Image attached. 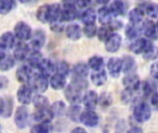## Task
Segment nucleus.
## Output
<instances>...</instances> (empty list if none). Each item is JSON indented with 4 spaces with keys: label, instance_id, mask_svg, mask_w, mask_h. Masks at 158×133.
<instances>
[{
    "label": "nucleus",
    "instance_id": "f257e3e1",
    "mask_svg": "<svg viewBox=\"0 0 158 133\" xmlns=\"http://www.w3.org/2000/svg\"><path fill=\"white\" fill-rule=\"evenodd\" d=\"M151 116L152 110L146 103L140 102L135 106L133 109V118L137 122L144 123L151 118Z\"/></svg>",
    "mask_w": 158,
    "mask_h": 133
},
{
    "label": "nucleus",
    "instance_id": "f03ea898",
    "mask_svg": "<svg viewBox=\"0 0 158 133\" xmlns=\"http://www.w3.org/2000/svg\"><path fill=\"white\" fill-rule=\"evenodd\" d=\"M31 87L32 91L36 92L37 94H44L46 92L49 86V81L48 78L42 75V74H32L30 81Z\"/></svg>",
    "mask_w": 158,
    "mask_h": 133
},
{
    "label": "nucleus",
    "instance_id": "7ed1b4c3",
    "mask_svg": "<svg viewBox=\"0 0 158 133\" xmlns=\"http://www.w3.org/2000/svg\"><path fill=\"white\" fill-rule=\"evenodd\" d=\"M14 34L16 39L22 42H26L31 39L32 34V30L27 22L19 21L14 26Z\"/></svg>",
    "mask_w": 158,
    "mask_h": 133
},
{
    "label": "nucleus",
    "instance_id": "20e7f679",
    "mask_svg": "<svg viewBox=\"0 0 158 133\" xmlns=\"http://www.w3.org/2000/svg\"><path fill=\"white\" fill-rule=\"evenodd\" d=\"M29 121V112L26 106H19L16 108L14 114V123L16 127L19 130L25 129Z\"/></svg>",
    "mask_w": 158,
    "mask_h": 133
},
{
    "label": "nucleus",
    "instance_id": "39448f33",
    "mask_svg": "<svg viewBox=\"0 0 158 133\" xmlns=\"http://www.w3.org/2000/svg\"><path fill=\"white\" fill-rule=\"evenodd\" d=\"M64 90H65L64 91L65 97L69 104L74 105V104H80L81 102L82 96H83L81 90L78 89L77 87H75L71 83L67 85L64 88Z\"/></svg>",
    "mask_w": 158,
    "mask_h": 133
},
{
    "label": "nucleus",
    "instance_id": "423d86ee",
    "mask_svg": "<svg viewBox=\"0 0 158 133\" xmlns=\"http://www.w3.org/2000/svg\"><path fill=\"white\" fill-rule=\"evenodd\" d=\"M99 116L93 109H86L85 111H82L80 118V122L88 128L96 127L99 124Z\"/></svg>",
    "mask_w": 158,
    "mask_h": 133
},
{
    "label": "nucleus",
    "instance_id": "0eeeda50",
    "mask_svg": "<svg viewBox=\"0 0 158 133\" xmlns=\"http://www.w3.org/2000/svg\"><path fill=\"white\" fill-rule=\"evenodd\" d=\"M17 100L23 106H28L32 100V89L27 83H23L17 91Z\"/></svg>",
    "mask_w": 158,
    "mask_h": 133
},
{
    "label": "nucleus",
    "instance_id": "6e6552de",
    "mask_svg": "<svg viewBox=\"0 0 158 133\" xmlns=\"http://www.w3.org/2000/svg\"><path fill=\"white\" fill-rule=\"evenodd\" d=\"M152 45L153 44L146 38H136L131 44L130 50L136 55H141L145 53Z\"/></svg>",
    "mask_w": 158,
    "mask_h": 133
},
{
    "label": "nucleus",
    "instance_id": "1a4fd4ad",
    "mask_svg": "<svg viewBox=\"0 0 158 133\" xmlns=\"http://www.w3.org/2000/svg\"><path fill=\"white\" fill-rule=\"evenodd\" d=\"M122 44V37L120 34L112 32L109 37L105 41L106 50L109 53H116L119 50Z\"/></svg>",
    "mask_w": 158,
    "mask_h": 133
},
{
    "label": "nucleus",
    "instance_id": "9d476101",
    "mask_svg": "<svg viewBox=\"0 0 158 133\" xmlns=\"http://www.w3.org/2000/svg\"><path fill=\"white\" fill-rule=\"evenodd\" d=\"M54 118L55 116L50 107L37 109L32 115L33 120L37 123H50Z\"/></svg>",
    "mask_w": 158,
    "mask_h": 133
},
{
    "label": "nucleus",
    "instance_id": "9b49d317",
    "mask_svg": "<svg viewBox=\"0 0 158 133\" xmlns=\"http://www.w3.org/2000/svg\"><path fill=\"white\" fill-rule=\"evenodd\" d=\"M31 46L32 50H40L45 44V32L42 29H38L32 32L31 37Z\"/></svg>",
    "mask_w": 158,
    "mask_h": 133
},
{
    "label": "nucleus",
    "instance_id": "f8f14e48",
    "mask_svg": "<svg viewBox=\"0 0 158 133\" xmlns=\"http://www.w3.org/2000/svg\"><path fill=\"white\" fill-rule=\"evenodd\" d=\"M29 53H30V46L25 42L19 41V43L16 44V45L14 46L13 56L18 61L25 60Z\"/></svg>",
    "mask_w": 158,
    "mask_h": 133
},
{
    "label": "nucleus",
    "instance_id": "ddd939ff",
    "mask_svg": "<svg viewBox=\"0 0 158 133\" xmlns=\"http://www.w3.org/2000/svg\"><path fill=\"white\" fill-rule=\"evenodd\" d=\"M107 71L113 78H118L122 71V61L118 57H111L107 62Z\"/></svg>",
    "mask_w": 158,
    "mask_h": 133
},
{
    "label": "nucleus",
    "instance_id": "4468645a",
    "mask_svg": "<svg viewBox=\"0 0 158 133\" xmlns=\"http://www.w3.org/2000/svg\"><path fill=\"white\" fill-rule=\"evenodd\" d=\"M32 76L31 69L29 65H22L16 70V79L20 83H28Z\"/></svg>",
    "mask_w": 158,
    "mask_h": 133
},
{
    "label": "nucleus",
    "instance_id": "2eb2a0df",
    "mask_svg": "<svg viewBox=\"0 0 158 133\" xmlns=\"http://www.w3.org/2000/svg\"><path fill=\"white\" fill-rule=\"evenodd\" d=\"M98 97L99 95L95 91H88L83 94L81 101L86 109L94 110V108L98 105Z\"/></svg>",
    "mask_w": 158,
    "mask_h": 133
},
{
    "label": "nucleus",
    "instance_id": "dca6fc26",
    "mask_svg": "<svg viewBox=\"0 0 158 133\" xmlns=\"http://www.w3.org/2000/svg\"><path fill=\"white\" fill-rule=\"evenodd\" d=\"M37 69L40 74L49 78L56 72V64L48 58H44Z\"/></svg>",
    "mask_w": 158,
    "mask_h": 133
},
{
    "label": "nucleus",
    "instance_id": "f3484780",
    "mask_svg": "<svg viewBox=\"0 0 158 133\" xmlns=\"http://www.w3.org/2000/svg\"><path fill=\"white\" fill-rule=\"evenodd\" d=\"M49 85L55 91L63 90L67 86V77L55 72L49 80Z\"/></svg>",
    "mask_w": 158,
    "mask_h": 133
},
{
    "label": "nucleus",
    "instance_id": "a211bd4d",
    "mask_svg": "<svg viewBox=\"0 0 158 133\" xmlns=\"http://www.w3.org/2000/svg\"><path fill=\"white\" fill-rule=\"evenodd\" d=\"M122 83L126 89H129L134 92V91L139 90L141 81H140V78L136 74L131 73V74H126V76L122 80Z\"/></svg>",
    "mask_w": 158,
    "mask_h": 133
},
{
    "label": "nucleus",
    "instance_id": "6ab92c4d",
    "mask_svg": "<svg viewBox=\"0 0 158 133\" xmlns=\"http://www.w3.org/2000/svg\"><path fill=\"white\" fill-rule=\"evenodd\" d=\"M78 17V11L76 6H63L61 8L60 20L64 21H73Z\"/></svg>",
    "mask_w": 158,
    "mask_h": 133
},
{
    "label": "nucleus",
    "instance_id": "aec40b11",
    "mask_svg": "<svg viewBox=\"0 0 158 133\" xmlns=\"http://www.w3.org/2000/svg\"><path fill=\"white\" fill-rule=\"evenodd\" d=\"M65 33H66V36L69 40L78 41L81 37L82 29L80 27V25H78L76 23H71V24H69L65 28Z\"/></svg>",
    "mask_w": 158,
    "mask_h": 133
},
{
    "label": "nucleus",
    "instance_id": "412c9836",
    "mask_svg": "<svg viewBox=\"0 0 158 133\" xmlns=\"http://www.w3.org/2000/svg\"><path fill=\"white\" fill-rule=\"evenodd\" d=\"M142 33L145 35L146 38L149 39H156V23L151 19H146L143 22L141 27Z\"/></svg>",
    "mask_w": 158,
    "mask_h": 133
},
{
    "label": "nucleus",
    "instance_id": "4be33fe9",
    "mask_svg": "<svg viewBox=\"0 0 158 133\" xmlns=\"http://www.w3.org/2000/svg\"><path fill=\"white\" fill-rule=\"evenodd\" d=\"M122 61V72L124 74L134 73L137 69V62L132 56H125L121 58Z\"/></svg>",
    "mask_w": 158,
    "mask_h": 133
},
{
    "label": "nucleus",
    "instance_id": "5701e85b",
    "mask_svg": "<svg viewBox=\"0 0 158 133\" xmlns=\"http://www.w3.org/2000/svg\"><path fill=\"white\" fill-rule=\"evenodd\" d=\"M107 81V72L101 69L99 70H94L91 74V81L93 82L94 85L100 87L103 86Z\"/></svg>",
    "mask_w": 158,
    "mask_h": 133
},
{
    "label": "nucleus",
    "instance_id": "b1692460",
    "mask_svg": "<svg viewBox=\"0 0 158 133\" xmlns=\"http://www.w3.org/2000/svg\"><path fill=\"white\" fill-rule=\"evenodd\" d=\"M97 19L102 25H108L113 19V15L108 6H103L97 11Z\"/></svg>",
    "mask_w": 158,
    "mask_h": 133
},
{
    "label": "nucleus",
    "instance_id": "393cba45",
    "mask_svg": "<svg viewBox=\"0 0 158 133\" xmlns=\"http://www.w3.org/2000/svg\"><path fill=\"white\" fill-rule=\"evenodd\" d=\"M26 59L28 61V65L31 68L37 69L39 65L41 64L42 60L44 59V56L42 53L40 52V50H32L31 53H29Z\"/></svg>",
    "mask_w": 158,
    "mask_h": 133
},
{
    "label": "nucleus",
    "instance_id": "a878e982",
    "mask_svg": "<svg viewBox=\"0 0 158 133\" xmlns=\"http://www.w3.org/2000/svg\"><path fill=\"white\" fill-rule=\"evenodd\" d=\"M89 71H90V68L84 62L77 63L72 69L73 77H79V78H85L86 79V77L89 75Z\"/></svg>",
    "mask_w": 158,
    "mask_h": 133
},
{
    "label": "nucleus",
    "instance_id": "bb28decb",
    "mask_svg": "<svg viewBox=\"0 0 158 133\" xmlns=\"http://www.w3.org/2000/svg\"><path fill=\"white\" fill-rule=\"evenodd\" d=\"M0 43L4 44L6 49H12L16 45V37L14 32L5 31L0 36Z\"/></svg>",
    "mask_w": 158,
    "mask_h": 133
},
{
    "label": "nucleus",
    "instance_id": "cd10ccee",
    "mask_svg": "<svg viewBox=\"0 0 158 133\" xmlns=\"http://www.w3.org/2000/svg\"><path fill=\"white\" fill-rule=\"evenodd\" d=\"M81 112L82 111H81V108L79 106V104H74V105H71L69 108H67L66 115L71 121L80 122V118H81Z\"/></svg>",
    "mask_w": 158,
    "mask_h": 133
},
{
    "label": "nucleus",
    "instance_id": "c85d7f7f",
    "mask_svg": "<svg viewBox=\"0 0 158 133\" xmlns=\"http://www.w3.org/2000/svg\"><path fill=\"white\" fill-rule=\"evenodd\" d=\"M36 18L41 23H49V4H44L38 7Z\"/></svg>",
    "mask_w": 158,
    "mask_h": 133
},
{
    "label": "nucleus",
    "instance_id": "c756f323",
    "mask_svg": "<svg viewBox=\"0 0 158 133\" xmlns=\"http://www.w3.org/2000/svg\"><path fill=\"white\" fill-rule=\"evenodd\" d=\"M96 19H97V13L93 8H87L81 15V20L84 25L94 23Z\"/></svg>",
    "mask_w": 158,
    "mask_h": 133
},
{
    "label": "nucleus",
    "instance_id": "7c9ffc66",
    "mask_svg": "<svg viewBox=\"0 0 158 133\" xmlns=\"http://www.w3.org/2000/svg\"><path fill=\"white\" fill-rule=\"evenodd\" d=\"M61 5L59 3H53L49 5V23L60 20Z\"/></svg>",
    "mask_w": 158,
    "mask_h": 133
},
{
    "label": "nucleus",
    "instance_id": "2f4dec72",
    "mask_svg": "<svg viewBox=\"0 0 158 133\" xmlns=\"http://www.w3.org/2000/svg\"><path fill=\"white\" fill-rule=\"evenodd\" d=\"M31 103L36 109L49 107V100L46 96L43 95V94H36L34 96H32Z\"/></svg>",
    "mask_w": 158,
    "mask_h": 133
},
{
    "label": "nucleus",
    "instance_id": "473e14b6",
    "mask_svg": "<svg viewBox=\"0 0 158 133\" xmlns=\"http://www.w3.org/2000/svg\"><path fill=\"white\" fill-rule=\"evenodd\" d=\"M143 18H144V11L140 7L132 8L129 13V20L131 21V23L133 24H139L143 20Z\"/></svg>",
    "mask_w": 158,
    "mask_h": 133
},
{
    "label": "nucleus",
    "instance_id": "72a5a7b5",
    "mask_svg": "<svg viewBox=\"0 0 158 133\" xmlns=\"http://www.w3.org/2000/svg\"><path fill=\"white\" fill-rule=\"evenodd\" d=\"M16 59L14 58L13 56L10 55H6L4 57L0 59V70L3 72L8 71L12 69L15 66Z\"/></svg>",
    "mask_w": 158,
    "mask_h": 133
},
{
    "label": "nucleus",
    "instance_id": "f704fd0d",
    "mask_svg": "<svg viewBox=\"0 0 158 133\" xmlns=\"http://www.w3.org/2000/svg\"><path fill=\"white\" fill-rule=\"evenodd\" d=\"M50 109L52 110L55 117H62L66 114L67 106L63 101H56L52 104Z\"/></svg>",
    "mask_w": 158,
    "mask_h": 133
},
{
    "label": "nucleus",
    "instance_id": "c9c22d12",
    "mask_svg": "<svg viewBox=\"0 0 158 133\" xmlns=\"http://www.w3.org/2000/svg\"><path fill=\"white\" fill-rule=\"evenodd\" d=\"M109 9L112 13L113 16L117 17V16H120L123 15L125 13V5L122 1L120 0H115L114 2L111 3V5L109 6Z\"/></svg>",
    "mask_w": 158,
    "mask_h": 133
},
{
    "label": "nucleus",
    "instance_id": "e433bc0d",
    "mask_svg": "<svg viewBox=\"0 0 158 133\" xmlns=\"http://www.w3.org/2000/svg\"><path fill=\"white\" fill-rule=\"evenodd\" d=\"M141 33H142L141 27H139L138 24L131 23L127 25L125 29V34L129 39H136L140 36Z\"/></svg>",
    "mask_w": 158,
    "mask_h": 133
},
{
    "label": "nucleus",
    "instance_id": "4c0bfd02",
    "mask_svg": "<svg viewBox=\"0 0 158 133\" xmlns=\"http://www.w3.org/2000/svg\"><path fill=\"white\" fill-rule=\"evenodd\" d=\"M104 58L100 56H91L87 62V65L88 67L90 68V69H93L94 71V70H99L101 69H103V66H104Z\"/></svg>",
    "mask_w": 158,
    "mask_h": 133
},
{
    "label": "nucleus",
    "instance_id": "58836bf2",
    "mask_svg": "<svg viewBox=\"0 0 158 133\" xmlns=\"http://www.w3.org/2000/svg\"><path fill=\"white\" fill-rule=\"evenodd\" d=\"M4 106H3V114L2 117L5 118H8L11 117L13 113V100L10 97L3 99Z\"/></svg>",
    "mask_w": 158,
    "mask_h": 133
},
{
    "label": "nucleus",
    "instance_id": "ea45409f",
    "mask_svg": "<svg viewBox=\"0 0 158 133\" xmlns=\"http://www.w3.org/2000/svg\"><path fill=\"white\" fill-rule=\"evenodd\" d=\"M16 6L15 0H0V14L6 15Z\"/></svg>",
    "mask_w": 158,
    "mask_h": 133
},
{
    "label": "nucleus",
    "instance_id": "a19ab883",
    "mask_svg": "<svg viewBox=\"0 0 158 133\" xmlns=\"http://www.w3.org/2000/svg\"><path fill=\"white\" fill-rule=\"evenodd\" d=\"M56 72L59 73L65 77H68L70 72V67L69 63L65 60H60L56 65Z\"/></svg>",
    "mask_w": 158,
    "mask_h": 133
},
{
    "label": "nucleus",
    "instance_id": "79ce46f5",
    "mask_svg": "<svg viewBox=\"0 0 158 133\" xmlns=\"http://www.w3.org/2000/svg\"><path fill=\"white\" fill-rule=\"evenodd\" d=\"M111 33H112V30L109 28L108 25H102L100 28H98L96 36H97V38H98L99 41L105 42L109 37V35Z\"/></svg>",
    "mask_w": 158,
    "mask_h": 133
},
{
    "label": "nucleus",
    "instance_id": "37998d69",
    "mask_svg": "<svg viewBox=\"0 0 158 133\" xmlns=\"http://www.w3.org/2000/svg\"><path fill=\"white\" fill-rule=\"evenodd\" d=\"M52 131L50 123H37L32 126L31 131L33 133H47Z\"/></svg>",
    "mask_w": 158,
    "mask_h": 133
},
{
    "label": "nucleus",
    "instance_id": "c03bdc74",
    "mask_svg": "<svg viewBox=\"0 0 158 133\" xmlns=\"http://www.w3.org/2000/svg\"><path fill=\"white\" fill-rule=\"evenodd\" d=\"M97 30H98V28L96 27V25L94 23L86 24V25H84V27L82 29V32L87 38H94V36H96Z\"/></svg>",
    "mask_w": 158,
    "mask_h": 133
},
{
    "label": "nucleus",
    "instance_id": "a18cd8bd",
    "mask_svg": "<svg viewBox=\"0 0 158 133\" xmlns=\"http://www.w3.org/2000/svg\"><path fill=\"white\" fill-rule=\"evenodd\" d=\"M113 98L112 95L109 93H103L100 94V96L98 97V104L103 106V107H107L112 104Z\"/></svg>",
    "mask_w": 158,
    "mask_h": 133
},
{
    "label": "nucleus",
    "instance_id": "49530a36",
    "mask_svg": "<svg viewBox=\"0 0 158 133\" xmlns=\"http://www.w3.org/2000/svg\"><path fill=\"white\" fill-rule=\"evenodd\" d=\"M143 56L146 60H156L158 58V47L156 45H152L145 53L143 54Z\"/></svg>",
    "mask_w": 158,
    "mask_h": 133
},
{
    "label": "nucleus",
    "instance_id": "de8ad7c7",
    "mask_svg": "<svg viewBox=\"0 0 158 133\" xmlns=\"http://www.w3.org/2000/svg\"><path fill=\"white\" fill-rule=\"evenodd\" d=\"M144 13L149 16L152 19H157L158 18V4L156 3H151L146 6Z\"/></svg>",
    "mask_w": 158,
    "mask_h": 133
},
{
    "label": "nucleus",
    "instance_id": "09e8293b",
    "mask_svg": "<svg viewBox=\"0 0 158 133\" xmlns=\"http://www.w3.org/2000/svg\"><path fill=\"white\" fill-rule=\"evenodd\" d=\"M50 29L52 31L58 33V32L63 31V30H65V26L62 20H57V21H54L50 23Z\"/></svg>",
    "mask_w": 158,
    "mask_h": 133
},
{
    "label": "nucleus",
    "instance_id": "8fccbe9b",
    "mask_svg": "<svg viewBox=\"0 0 158 133\" xmlns=\"http://www.w3.org/2000/svg\"><path fill=\"white\" fill-rule=\"evenodd\" d=\"M132 99H133V91L125 88V90L121 94V100L127 104L129 102H131Z\"/></svg>",
    "mask_w": 158,
    "mask_h": 133
},
{
    "label": "nucleus",
    "instance_id": "3c124183",
    "mask_svg": "<svg viewBox=\"0 0 158 133\" xmlns=\"http://www.w3.org/2000/svg\"><path fill=\"white\" fill-rule=\"evenodd\" d=\"M108 26H109V28H110L112 31H116V30L121 29L122 26H123V24H122L121 21H119V20H116V19L114 20V19H112V20L109 22Z\"/></svg>",
    "mask_w": 158,
    "mask_h": 133
},
{
    "label": "nucleus",
    "instance_id": "603ef678",
    "mask_svg": "<svg viewBox=\"0 0 158 133\" xmlns=\"http://www.w3.org/2000/svg\"><path fill=\"white\" fill-rule=\"evenodd\" d=\"M8 82H9V81H8L7 77H6L4 75H0V92L6 89V87L8 86Z\"/></svg>",
    "mask_w": 158,
    "mask_h": 133
},
{
    "label": "nucleus",
    "instance_id": "864d4df0",
    "mask_svg": "<svg viewBox=\"0 0 158 133\" xmlns=\"http://www.w3.org/2000/svg\"><path fill=\"white\" fill-rule=\"evenodd\" d=\"M150 73L155 79L158 80V61L152 64V66L150 68Z\"/></svg>",
    "mask_w": 158,
    "mask_h": 133
},
{
    "label": "nucleus",
    "instance_id": "5fc2aeb1",
    "mask_svg": "<svg viewBox=\"0 0 158 133\" xmlns=\"http://www.w3.org/2000/svg\"><path fill=\"white\" fill-rule=\"evenodd\" d=\"M92 0H76V6L81 8H85L91 4Z\"/></svg>",
    "mask_w": 158,
    "mask_h": 133
},
{
    "label": "nucleus",
    "instance_id": "6e6d98bb",
    "mask_svg": "<svg viewBox=\"0 0 158 133\" xmlns=\"http://www.w3.org/2000/svg\"><path fill=\"white\" fill-rule=\"evenodd\" d=\"M151 104L154 107L158 109V92L153 94V95L151 97Z\"/></svg>",
    "mask_w": 158,
    "mask_h": 133
},
{
    "label": "nucleus",
    "instance_id": "4d7b16f0",
    "mask_svg": "<svg viewBox=\"0 0 158 133\" xmlns=\"http://www.w3.org/2000/svg\"><path fill=\"white\" fill-rule=\"evenodd\" d=\"M63 6H76V0H62Z\"/></svg>",
    "mask_w": 158,
    "mask_h": 133
},
{
    "label": "nucleus",
    "instance_id": "13d9d810",
    "mask_svg": "<svg viewBox=\"0 0 158 133\" xmlns=\"http://www.w3.org/2000/svg\"><path fill=\"white\" fill-rule=\"evenodd\" d=\"M6 48L4 46V44H2L1 43H0V59L2 58V57H4L6 54Z\"/></svg>",
    "mask_w": 158,
    "mask_h": 133
},
{
    "label": "nucleus",
    "instance_id": "bf43d9fd",
    "mask_svg": "<svg viewBox=\"0 0 158 133\" xmlns=\"http://www.w3.org/2000/svg\"><path fill=\"white\" fill-rule=\"evenodd\" d=\"M71 132H86V130L81 127H77L71 131Z\"/></svg>",
    "mask_w": 158,
    "mask_h": 133
},
{
    "label": "nucleus",
    "instance_id": "052dcab7",
    "mask_svg": "<svg viewBox=\"0 0 158 133\" xmlns=\"http://www.w3.org/2000/svg\"><path fill=\"white\" fill-rule=\"evenodd\" d=\"M96 2L99 4V5H102V6H106V5H107L109 2H110V0H96Z\"/></svg>",
    "mask_w": 158,
    "mask_h": 133
},
{
    "label": "nucleus",
    "instance_id": "680f3d73",
    "mask_svg": "<svg viewBox=\"0 0 158 133\" xmlns=\"http://www.w3.org/2000/svg\"><path fill=\"white\" fill-rule=\"evenodd\" d=\"M130 132H142L143 131V130L142 129H139V128H136V127H133L131 130H130L129 131Z\"/></svg>",
    "mask_w": 158,
    "mask_h": 133
},
{
    "label": "nucleus",
    "instance_id": "e2e57ef3",
    "mask_svg": "<svg viewBox=\"0 0 158 133\" xmlns=\"http://www.w3.org/2000/svg\"><path fill=\"white\" fill-rule=\"evenodd\" d=\"M3 106H4V102H3V98H0V117L3 114Z\"/></svg>",
    "mask_w": 158,
    "mask_h": 133
},
{
    "label": "nucleus",
    "instance_id": "0e129e2a",
    "mask_svg": "<svg viewBox=\"0 0 158 133\" xmlns=\"http://www.w3.org/2000/svg\"><path fill=\"white\" fill-rule=\"evenodd\" d=\"M156 39H158V21L156 23Z\"/></svg>",
    "mask_w": 158,
    "mask_h": 133
},
{
    "label": "nucleus",
    "instance_id": "69168bd1",
    "mask_svg": "<svg viewBox=\"0 0 158 133\" xmlns=\"http://www.w3.org/2000/svg\"><path fill=\"white\" fill-rule=\"evenodd\" d=\"M18 1H19L20 3H27V2H29L30 0H18Z\"/></svg>",
    "mask_w": 158,
    "mask_h": 133
}]
</instances>
